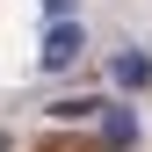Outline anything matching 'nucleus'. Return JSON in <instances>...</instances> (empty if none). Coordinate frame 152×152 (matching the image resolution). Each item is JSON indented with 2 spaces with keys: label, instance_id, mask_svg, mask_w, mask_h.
<instances>
[{
  "label": "nucleus",
  "instance_id": "obj_1",
  "mask_svg": "<svg viewBox=\"0 0 152 152\" xmlns=\"http://www.w3.org/2000/svg\"><path fill=\"white\" fill-rule=\"evenodd\" d=\"M80 51H87L80 22H72V15H58V22H51V36H44V72H65L72 58H80Z\"/></svg>",
  "mask_w": 152,
  "mask_h": 152
},
{
  "label": "nucleus",
  "instance_id": "obj_2",
  "mask_svg": "<svg viewBox=\"0 0 152 152\" xmlns=\"http://www.w3.org/2000/svg\"><path fill=\"white\" fill-rule=\"evenodd\" d=\"M94 116H102V138L116 145V152H123L130 138H138V123H130V109H109V102H102V109H94Z\"/></svg>",
  "mask_w": 152,
  "mask_h": 152
},
{
  "label": "nucleus",
  "instance_id": "obj_3",
  "mask_svg": "<svg viewBox=\"0 0 152 152\" xmlns=\"http://www.w3.org/2000/svg\"><path fill=\"white\" fill-rule=\"evenodd\" d=\"M152 80V58H145V51H123V58H116V87H145Z\"/></svg>",
  "mask_w": 152,
  "mask_h": 152
},
{
  "label": "nucleus",
  "instance_id": "obj_4",
  "mask_svg": "<svg viewBox=\"0 0 152 152\" xmlns=\"http://www.w3.org/2000/svg\"><path fill=\"white\" fill-rule=\"evenodd\" d=\"M94 109H102V102H94V94H72V102H58V109H51V116H58V123H87Z\"/></svg>",
  "mask_w": 152,
  "mask_h": 152
},
{
  "label": "nucleus",
  "instance_id": "obj_5",
  "mask_svg": "<svg viewBox=\"0 0 152 152\" xmlns=\"http://www.w3.org/2000/svg\"><path fill=\"white\" fill-rule=\"evenodd\" d=\"M44 7H51V15H72V0H44Z\"/></svg>",
  "mask_w": 152,
  "mask_h": 152
}]
</instances>
